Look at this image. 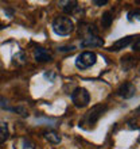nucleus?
Masks as SVG:
<instances>
[{
  "instance_id": "7",
  "label": "nucleus",
  "mask_w": 140,
  "mask_h": 149,
  "mask_svg": "<svg viewBox=\"0 0 140 149\" xmlns=\"http://www.w3.org/2000/svg\"><path fill=\"white\" fill-rule=\"evenodd\" d=\"M34 57L38 63H47L53 60V54L45 47H36L34 52Z\"/></svg>"
},
{
  "instance_id": "4",
  "label": "nucleus",
  "mask_w": 140,
  "mask_h": 149,
  "mask_svg": "<svg viewBox=\"0 0 140 149\" xmlns=\"http://www.w3.org/2000/svg\"><path fill=\"white\" fill-rule=\"evenodd\" d=\"M71 100H73L74 106L78 107V109H82V107H86L90 102V94L88 92L86 88H82V87H78L71 92Z\"/></svg>"
},
{
  "instance_id": "3",
  "label": "nucleus",
  "mask_w": 140,
  "mask_h": 149,
  "mask_svg": "<svg viewBox=\"0 0 140 149\" xmlns=\"http://www.w3.org/2000/svg\"><path fill=\"white\" fill-rule=\"evenodd\" d=\"M96 63H97V54L94 52H84L81 54H78L75 58V67L81 71L89 69Z\"/></svg>"
},
{
  "instance_id": "2",
  "label": "nucleus",
  "mask_w": 140,
  "mask_h": 149,
  "mask_svg": "<svg viewBox=\"0 0 140 149\" xmlns=\"http://www.w3.org/2000/svg\"><path fill=\"white\" fill-rule=\"evenodd\" d=\"M53 31L61 37L70 36L74 31V22L69 16H57L53 22Z\"/></svg>"
},
{
  "instance_id": "13",
  "label": "nucleus",
  "mask_w": 140,
  "mask_h": 149,
  "mask_svg": "<svg viewBox=\"0 0 140 149\" xmlns=\"http://www.w3.org/2000/svg\"><path fill=\"white\" fill-rule=\"evenodd\" d=\"M133 19H139V10H136V11H131L128 14V20H133Z\"/></svg>"
},
{
  "instance_id": "11",
  "label": "nucleus",
  "mask_w": 140,
  "mask_h": 149,
  "mask_svg": "<svg viewBox=\"0 0 140 149\" xmlns=\"http://www.w3.org/2000/svg\"><path fill=\"white\" fill-rule=\"evenodd\" d=\"M45 138H46L49 142H51V144H59L61 142V136H59L57 132H53V130H50V132H46L45 133Z\"/></svg>"
},
{
  "instance_id": "15",
  "label": "nucleus",
  "mask_w": 140,
  "mask_h": 149,
  "mask_svg": "<svg viewBox=\"0 0 140 149\" xmlns=\"http://www.w3.org/2000/svg\"><path fill=\"white\" fill-rule=\"evenodd\" d=\"M75 47L74 46H62V47H59V50L61 52H71V50H74Z\"/></svg>"
},
{
  "instance_id": "14",
  "label": "nucleus",
  "mask_w": 140,
  "mask_h": 149,
  "mask_svg": "<svg viewBox=\"0 0 140 149\" xmlns=\"http://www.w3.org/2000/svg\"><path fill=\"white\" fill-rule=\"evenodd\" d=\"M93 4H96V6H105V4H108V0H94Z\"/></svg>"
},
{
  "instance_id": "6",
  "label": "nucleus",
  "mask_w": 140,
  "mask_h": 149,
  "mask_svg": "<svg viewBox=\"0 0 140 149\" xmlns=\"http://www.w3.org/2000/svg\"><path fill=\"white\" fill-rule=\"evenodd\" d=\"M104 39L100 38L98 36H88L86 38L82 39L81 47H101L104 46Z\"/></svg>"
},
{
  "instance_id": "1",
  "label": "nucleus",
  "mask_w": 140,
  "mask_h": 149,
  "mask_svg": "<svg viewBox=\"0 0 140 149\" xmlns=\"http://www.w3.org/2000/svg\"><path fill=\"white\" fill-rule=\"evenodd\" d=\"M106 110H108L106 104H96V106H93L88 113L84 114V117L80 119L78 126H80L81 129H85V130L93 129L94 125L97 123V121L102 117V114Z\"/></svg>"
},
{
  "instance_id": "16",
  "label": "nucleus",
  "mask_w": 140,
  "mask_h": 149,
  "mask_svg": "<svg viewBox=\"0 0 140 149\" xmlns=\"http://www.w3.org/2000/svg\"><path fill=\"white\" fill-rule=\"evenodd\" d=\"M139 42H140V41H139V38H137L136 39V45H133V50H139Z\"/></svg>"
},
{
  "instance_id": "9",
  "label": "nucleus",
  "mask_w": 140,
  "mask_h": 149,
  "mask_svg": "<svg viewBox=\"0 0 140 149\" xmlns=\"http://www.w3.org/2000/svg\"><path fill=\"white\" fill-rule=\"evenodd\" d=\"M59 4H62V10L66 14H73L78 7V3L74 1V0H71V1H59Z\"/></svg>"
},
{
  "instance_id": "8",
  "label": "nucleus",
  "mask_w": 140,
  "mask_h": 149,
  "mask_svg": "<svg viewBox=\"0 0 140 149\" xmlns=\"http://www.w3.org/2000/svg\"><path fill=\"white\" fill-rule=\"evenodd\" d=\"M133 39H135V37H133V36H128V37H124V38H120L119 41H116L112 46L109 47V50H110V52H119V50H121V49H124V47L128 46Z\"/></svg>"
},
{
  "instance_id": "5",
  "label": "nucleus",
  "mask_w": 140,
  "mask_h": 149,
  "mask_svg": "<svg viewBox=\"0 0 140 149\" xmlns=\"http://www.w3.org/2000/svg\"><path fill=\"white\" fill-rule=\"evenodd\" d=\"M135 94H136V88H135V84L131 81H127V83H124V84H121V86L119 87V90H117V95L124 99L132 98Z\"/></svg>"
},
{
  "instance_id": "12",
  "label": "nucleus",
  "mask_w": 140,
  "mask_h": 149,
  "mask_svg": "<svg viewBox=\"0 0 140 149\" xmlns=\"http://www.w3.org/2000/svg\"><path fill=\"white\" fill-rule=\"evenodd\" d=\"M112 20H113V16L112 14L109 11H105L101 16V26L102 29H109L110 27V24H112Z\"/></svg>"
},
{
  "instance_id": "10",
  "label": "nucleus",
  "mask_w": 140,
  "mask_h": 149,
  "mask_svg": "<svg viewBox=\"0 0 140 149\" xmlns=\"http://www.w3.org/2000/svg\"><path fill=\"white\" fill-rule=\"evenodd\" d=\"M10 137V130H8V125L5 122H0V145L5 142Z\"/></svg>"
}]
</instances>
